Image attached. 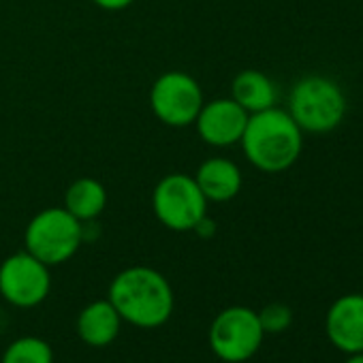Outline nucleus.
I'll list each match as a JSON object with an SVG mask.
<instances>
[{
  "instance_id": "obj_14",
  "label": "nucleus",
  "mask_w": 363,
  "mask_h": 363,
  "mask_svg": "<svg viewBox=\"0 0 363 363\" xmlns=\"http://www.w3.org/2000/svg\"><path fill=\"white\" fill-rule=\"evenodd\" d=\"M62 208L79 223H92L107 208V191L94 177H79L67 189Z\"/></svg>"
},
{
  "instance_id": "obj_17",
  "label": "nucleus",
  "mask_w": 363,
  "mask_h": 363,
  "mask_svg": "<svg viewBox=\"0 0 363 363\" xmlns=\"http://www.w3.org/2000/svg\"><path fill=\"white\" fill-rule=\"evenodd\" d=\"M92 3L105 11H122V9L130 7L135 0H92Z\"/></svg>"
},
{
  "instance_id": "obj_7",
  "label": "nucleus",
  "mask_w": 363,
  "mask_h": 363,
  "mask_svg": "<svg viewBox=\"0 0 363 363\" xmlns=\"http://www.w3.org/2000/svg\"><path fill=\"white\" fill-rule=\"evenodd\" d=\"M265 337L259 314L244 306L223 310L210 329V346L218 359L227 363H242L257 354Z\"/></svg>"
},
{
  "instance_id": "obj_13",
  "label": "nucleus",
  "mask_w": 363,
  "mask_h": 363,
  "mask_svg": "<svg viewBox=\"0 0 363 363\" xmlns=\"http://www.w3.org/2000/svg\"><path fill=\"white\" fill-rule=\"evenodd\" d=\"M231 99L242 105L248 113H259L276 105L278 90L276 84L257 69H246L233 77Z\"/></svg>"
},
{
  "instance_id": "obj_18",
  "label": "nucleus",
  "mask_w": 363,
  "mask_h": 363,
  "mask_svg": "<svg viewBox=\"0 0 363 363\" xmlns=\"http://www.w3.org/2000/svg\"><path fill=\"white\" fill-rule=\"evenodd\" d=\"M346 363H363V352H352V354L346 359Z\"/></svg>"
},
{
  "instance_id": "obj_1",
  "label": "nucleus",
  "mask_w": 363,
  "mask_h": 363,
  "mask_svg": "<svg viewBox=\"0 0 363 363\" xmlns=\"http://www.w3.org/2000/svg\"><path fill=\"white\" fill-rule=\"evenodd\" d=\"M240 143L252 167L263 173H282L299 160L303 130L286 109L274 105L265 111L250 113Z\"/></svg>"
},
{
  "instance_id": "obj_12",
  "label": "nucleus",
  "mask_w": 363,
  "mask_h": 363,
  "mask_svg": "<svg viewBox=\"0 0 363 363\" xmlns=\"http://www.w3.org/2000/svg\"><path fill=\"white\" fill-rule=\"evenodd\" d=\"M122 318L113 303L107 299H96L88 303L77 318V333L88 346H109L120 333Z\"/></svg>"
},
{
  "instance_id": "obj_15",
  "label": "nucleus",
  "mask_w": 363,
  "mask_h": 363,
  "mask_svg": "<svg viewBox=\"0 0 363 363\" xmlns=\"http://www.w3.org/2000/svg\"><path fill=\"white\" fill-rule=\"evenodd\" d=\"M3 363H54L52 346L39 337H20L3 354Z\"/></svg>"
},
{
  "instance_id": "obj_4",
  "label": "nucleus",
  "mask_w": 363,
  "mask_h": 363,
  "mask_svg": "<svg viewBox=\"0 0 363 363\" xmlns=\"http://www.w3.org/2000/svg\"><path fill=\"white\" fill-rule=\"evenodd\" d=\"M26 252L48 267L67 263L84 242V223L65 208H45L26 227Z\"/></svg>"
},
{
  "instance_id": "obj_6",
  "label": "nucleus",
  "mask_w": 363,
  "mask_h": 363,
  "mask_svg": "<svg viewBox=\"0 0 363 363\" xmlns=\"http://www.w3.org/2000/svg\"><path fill=\"white\" fill-rule=\"evenodd\" d=\"M203 103L206 99L199 82L184 71L162 73L150 90V107L154 116L173 128L195 124Z\"/></svg>"
},
{
  "instance_id": "obj_10",
  "label": "nucleus",
  "mask_w": 363,
  "mask_h": 363,
  "mask_svg": "<svg viewBox=\"0 0 363 363\" xmlns=\"http://www.w3.org/2000/svg\"><path fill=\"white\" fill-rule=\"evenodd\" d=\"M329 342L342 352H363V293L335 299L325 320Z\"/></svg>"
},
{
  "instance_id": "obj_3",
  "label": "nucleus",
  "mask_w": 363,
  "mask_h": 363,
  "mask_svg": "<svg viewBox=\"0 0 363 363\" xmlns=\"http://www.w3.org/2000/svg\"><path fill=\"white\" fill-rule=\"evenodd\" d=\"M286 111L303 133L323 135L342 124L346 116V96L333 79L308 75L291 88Z\"/></svg>"
},
{
  "instance_id": "obj_5",
  "label": "nucleus",
  "mask_w": 363,
  "mask_h": 363,
  "mask_svg": "<svg viewBox=\"0 0 363 363\" xmlns=\"http://www.w3.org/2000/svg\"><path fill=\"white\" fill-rule=\"evenodd\" d=\"M152 210L160 225L171 231H195L208 216V199L189 173L164 175L152 193Z\"/></svg>"
},
{
  "instance_id": "obj_16",
  "label": "nucleus",
  "mask_w": 363,
  "mask_h": 363,
  "mask_svg": "<svg viewBox=\"0 0 363 363\" xmlns=\"http://www.w3.org/2000/svg\"><path fill=\"white\" fill-rule=\"evenodd\" d=\"M257 314H259V323L265 333H280V331L289 329V325L293 323V312L284 303H269Z\"/></svg>"
},
{
  "instance_id": "obj_19",
  "label": "nucleus",
  "mask_w": 363,
  "mask_h": 363,
  "mask_svg": "<svg viewBox=\"0 0 363 363\" xmlns=\"http://www.w3.org/2000/svg\"><path fill=\"white\" fill-rule=\"evenodd\" d=\"M361 293H363V282H361Z\"/></svg>"
},
{
  "instance_id": "obj_11",
  "label": "nucleus",
  "mask_w": 363,
  "mask_h": 363,
  "mask_svg": "<svg viewBox=\"0 0 363 363\" xmlns=\"http://www.w3.org/2000/svg\"><path fill=\"white\" fill-rule=\"evenodd\" d=\"M195 182L199 191L203 193V197L214 203H227L231 199H235L242 191L244 177L240 167L223 156H214L208 158L199 164Z\"/></svg>"
},
{
  "instance_id": "obj_8",
  "label": "nucleus",
  "mask_w": 363,
  "mask_h": 363,
  "mask_svg": "<svg viewBox=\"0 0 363 363\" xmlns=\"http://www.w3.org/2000/svg\"><path fill=\"white\" fill-rule=\"evenodd\" d=\"M50 267L26 250L7 257L0 265V293L11 306H39L50 295Z\"/></svg>"
},
{
  "instance_id": "obj_9",
  "label": "nucleus",
  "mask_w": 363,
  "mask_h": 363,
  "mask_svg": "<svg viewBox=\"0 0 363 363\" xmlns=\"http://www.w3.org/2000/svg\"><path fill=\"white\" fill-rule=\"evenodd\" d=\"M250 113L238 105L231 96L229 99H214L203 103L195 128L201 141L214 147H229L240 143Z\"/></svg>"
},
{
  "instance_id": "obj_2",
  "label": "nucleus",
  "mask_w": 363,
  "mask_h": 363,
  "mask_svg": "<svg viewBox=\"0 0 363 363\" xmlns=\"http://www.w3.org/2000/svg\"><path fill=\"white\" fill-rule=\"evenodd\" d=\"M109 301L122 320L141 329L160 327L173 314L171 284L160 272L143 265L128 267L113 278Z\"/></svg>"
}]
</instances>
